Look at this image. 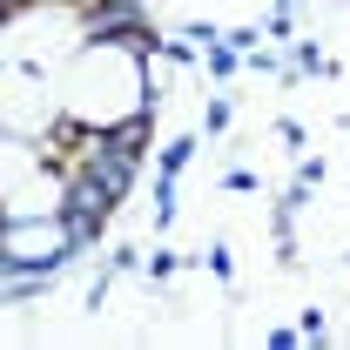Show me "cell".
Masks as SVG:
<instances>
[{
  "instance_id": "obj_1",
  "label": "cell",
  "mask_w": 350,
  "mask_h": 350,
  "mask_svg": "<svg viewBox=\"0 0 350 350\" xmlns=\"http://www.w3.org/2000/svg\"><path fill=\"white\" fill-rule=\"evenodd\" d=\"M142 135H148V129H142V122H129V129L115 135V155H129V148H135V142H142Z\"/></svg>"
},
{
  "instance_id": "obj_2",
  "label": "cell",
  "mask_w": 350,
  "mask_h": 350,
  "mask_svg": "<svg viewBox=\"0 0 350 350\" xmlns=\"http://www.w3.org/2000/svg\"><path fill=\"white\" fill-rule=\"evenodd\" d=\"M101 7H129V0H101Z\"/></svg>"
}]
</instances>
